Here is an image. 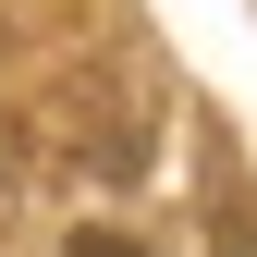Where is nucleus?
Wrapping results in <instances>:
<instances>
[{
	"mask_svg": "<svg viewBox=\"0 0 257 257\" xmlns=\"http://www.w3.org/2000/svg\"><path fill=\"white\" fill-rule=\"evenodd\" d=\"M61 257H147V245H135V233H74Z\"/></svg>",
	"mask_w": 257,
	"mask_h": 257,
	"instance_id": "f257e3e1",
	"label": "nucleus"
}]
</instances>
